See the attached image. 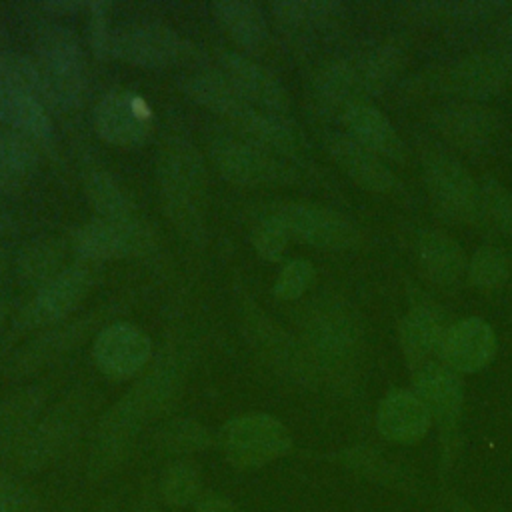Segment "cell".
I'll list each match as a JSON object with an SVG mask.
<instances>
[{
	"label": "cell",
	"instance_id": "obj_1",
	"mask_svg": "<svg viewBox=\"0 0 512 512\" xmlns=\"http://www.w3.org/2000/svg\"><path fill=\"white\" fill-rule=\"evenodd\" d=\"M190 370V348L164 346L132 384L96 422L86 476L100 482L120 470L136 448L140 434L178 398Z\"/></svg>",
	"mask_w": 512,
	"mask_h": 512
},
{
	"label": "cell",
	"instance_id": "obj_2",
	"mask_svg": "<svg viewBox=\"0 0 512 512\" xmlns=\"http://www.w3.org/2000/svg\"><path fill=\"white\" fill-rule=\"evenodd\" d=\"M156 180L164 214L174 230L192 244H204L208 178L200 150L184 136H168L158 150Z\"/></svg>",
	"mask_w": 512,
	"mask_h": 512
},
{
	"label": "cell",
	"instance_id": "obj_3",
	"mask_svg": "<svg viewBox=\"0 0 512 512\" xmlns=\"http://www.w3.org/2000/svg\"><path fill=\"white\" fill-rule=\"evenodd\" d=\"M404 56L392 44H374L328 62L314 78L316 98L340 112L370 102L402 70Z\"/></svg>",
	"mask_w": 512,
	"mask_h": 512
},
{
	"label": "cell",
	"instance_id": "obj_4",
	"mask_svg": "<svg viewBox=\"0 0 512 512\" xmlns=\"http://www.w3.org/2000/svg\"><path fill=\"white\" fill-rule=\"evenodd\" d=\"M110 56L136 68H186V72L204 70L208 60L202 46L158 22H126L114 26Z\"/></svg>",
	"mask_w": 512,
	"mask_h": 512
},
{
	"label": "cell",
	"instance_id": "obj_5",
	"mask_svg": "<svg viewBox=\"0 0 512 512\" xmlns=\"http://www.w3.org/2000/svg\"><path fill=\"white\" fill-rule=\"evenodd\" d=\"M88 412L90 396L86 392H70L42 412L12 456L16 466L22 472H40L56 464L82 434Z\"/></svg>",
	"mask_w": 512,
	"mask_h": 512
},
{
	"label": "cell",
	"instance_id": "obj_6",
	"mask_svg": "<svg viewBox=\"0 0 512 512\" xmlns=\"http://www.w3.org/2000/svg\"><path fill=\"white\" fill-rule=\"evenodd\" d=\"M34 62L40 70L48 106L74 110L84 96V54L74 34L64 24H46L34 38Z\"/></svg>",
	"mask_w": 512,
	"mask_h": 512
},
{
	"label": "cell",
	"instance_id": "obj_7",
	"mask_svg": "<svg viewBox=\"0 0 512 512\" xmlns=\"http://www.w3.org/2000/svg\"><path fill=\"white\" fill-rule=\"evenodd\" d=\"M224 458L242 470L262 468L292 448L288 428L272 414L246 412L230 418L216 438Z\"/></svg>",
	"mask_w": 512,
	"mask_h": 512
},
{
	"label": "cell",
	"instance_id": "obj_8",
	"mask_svg": "<svg viewBox=\"0 0 512 512\" xmlns=\"http://www.w3.org/2000/svg\"><path fill=\"white\" fill-rule=\"evenodd\" d=\"M210 160L224 180L248 188L292 186L302 178L294 158L274 154L248 140H212Z\"/></svg>",
	"mask_w": 512,
	"mask_h": 512
},
{
	"label": "cell",
	"instance_id": "obj_9",
	"mask_svg": "<svg viewBox=\"0 0 512 512\" xmlns=\"http://www.w3.org/2000/svg\"><path fill=\"white\" fill-rule=\"evenodd\" d=\"M156 230L138 214L122 220L92 218L72 234V250L78 260L100 264L118 258L148 256L158 246Z\"/></svg>",
	"mask_w": 512,
	"mask_h": 512
},
{
	"label": "cell",
	"instance_id": "obj_10",
	"mask_svg": "<svg viewBox=\"0 0 512 512\" xmlns=\"http://www.w3.org/2000/svg\"><path fill=\"white\" fill-rule=\"evenodd\" d=\"M260 214L278 220L290 238L314 248L348 250L360 242L356 224L326 206L278 200L262 206Z\"/></svg>",
	"mask_w": 512,
	"mask_h": 512
},
{
	"label": "cell",
	"instance_id": "obj_11",
	"mask_svg": "<svg viewBox=\"0 0 512 512\" xmlns=\"http://www.w3.org/2000/svg\"><path fill=\"white\" fill-rule=\"evenodd\" d=\"M98 280L96 264L74 262L58 272L50 282L40 286L16 318V328L36 330L50 328L66 320L76 306L88 296Z\"/></svg>",
	"mask_w": 512,
	"mask_h": 512
},
{
	"label": "cell",
	"instance_id": "obj_12",
	"mask_svg": "<svg viewBox=\"0 0 512 512\" xmlns=\"http://www.w3.org/2000/svg\"><path fill=\"white\" fill-rule=\"evenodd\" d=\"M426 190L436 210L454 222L480 220V184L452 156L430 152L422 160Z\"/></svg>",
	"mask_w": 512,
	"mask_h": 512
},
{
	"label": "cell",
	"instance_id": "obj_13",
	"mask_svg": "<svg viewBox=\"0 0 512 512\" xmlns=\"http://www.w3.org/2000/svg\"><path fill=\"white\" fill-rule=\"evenodd\" d=\"M96 134L116 148H134L148 140L154 128V114L144 96L116 88L106 92L92 110Z\"/></svg>",
	"mask_w": 512,
	"mask_h": 512
},
{
	"label": "cell",
	"instance_id": "obj_14",
	"mask_svg": "<svg viewBox=\"0 0 512 512\" xmlns=\"http://www.w3.org/2000/svg\"><path fill=\"white\" fill-rule=\"evenodd\" d=\"M92 358L106 378L116 382L132 380L152 362V340L130 322H112L96 332Z\"/></svg>",
	"mask_w": 512,
	"mask_h": 512
},
{
	"label": "cell",
	"instance_id": "obj_15",
	"mask_svg": "<svg viewBox=\"0 0 512 512\" xmlns=\"http://www.w3.org/2000/svg\"><path fill=\"white\" fill-rule=\"evenodd\" d=\"M246 338L256 352L282 376L308 384L316 378V360L308 348H302L290 334L262 312L246 314Z\"/></svg>",
	"mask_w": 512,
	"mask_h": 512
},
{
	"label": "cell",
	"instance_id": "obj_16",
	"mask_svg": "<svg viewBox=\"0 0 512 512\" xmlns=\"http://www.w3.org/2000/svg\"><path fill=\"white\" fill-rule=\"evenodd\" d=\"M218 72L230 86L254 108L286 114L290 108V94L276 74L262 64L250 60L246 54L226 50L218 56Z\"/></svg>",
	"mask_w": 512,
	"mask_h": 512
},
{
	"label": "cell",
	"instance_id": "obj_17",
	"mask_svg": "<svg viewBox=\"0 0 512 512\" xmlns=\"http://www.w3.org/2000/svg\"><path fill=\"white\" fill-rule=\"evenodd\" d=\"M432 122L450 144L466 152L490 148L502 128L498 114L474 100L448 102L436 108Z\"/></svg>",
	"mask_w": 512,
	"mask_h": 512
},
{
	"label": "cell",
	"instance_id": "obj_18",
	"mask_svg": "<svg viewBox=\"0 0 512 512\" xmlns=\"http://www.w3.org/2000/svg\"><path fill=\"white\" fill-rule=\"evenodd\" d=\"M510 82L512 58L504 54H476L462 58L448 66L438 78L444 92L474 102L500 92Z\"/></svg>",
	"mask_w": 512,
	"mask_h": 512
},
{
	"label": "cell",
	"instance_id": "obj_19",
	"mask_svg": "<svg viewBox=\"0 0 512 512\" xmlns=\"http://www.w3.org/2000/svg\"><path fill=\"white\" fill-rule=\"evenodd\" d=\"M308 350L324 362H342L352 356L360 340L358 320L352 312L336 302L318 306L306 320Z\"/></svg>",
	"mask_w": 512,
	"mask_h": 512
},
{
	"label": "cell",
	"instance_id": "obj_20",
	"mask_svg": "<svg viewBox=\"0 0 512 512\" xmlns=\"http://www.w3.org/2000/svg\"><path fill=\"white\" fill-rule=\"evenodd\" d=\"M94 322L96 316L90 314L74 322H60L56 326H50L46 332L32 338L18 350V354L8 364V376L20 380L44 370L48 364H52L68 350H72L76 344H80L94 326Z\"/></svg>",
	"mask_w": 512,
	"mask_h": 512
},
{
	"label": "cell",
	"instance_id": "obj_21",
	"mask_svg": "<svg viewBox=\"0 0 512 512\" xmlns=\"http://www.w3.org/2000/svg\"><path fill=\"white\" fill-rule=\"evenodd\" d=\"M324 146L336 166L364 190L386 194L398 188L390 166L346 132H330L324 138Z\"/></svg>",
	"mask_w": 512,
	"mask_h": 512
},
{
	"label": "cell",
	"instance_id": "obj_22",
	"mask_svg": "<svg viewBox=\"0 0 512 512\" xmlns=\"http://www.w3.org/2000/svg\"><path fill=\"white\" fill-rule=\"evenodd\" d=\"M416 396L422 400L430 418L440 426L442 434H450L458 422L464 390L458 372L442 362H430L416 368Z\"/></svg>",
	"mask_w": 512,
	"mask_h": 512
},
{
	"label": "cell",
	"instance_id": "obj_23",
	"mask_svg": "<svg viewBox=\"0 0 512 512\" xmlns=\"http://www.w3.org/2000/svg\"><path fill=\"white\" fill-rule=\"evenodd\" d=\"M496 352V334L490 324L478 316H470L448 326L440 362L454 372H476L484 368Z\"/></svg>",
	"mask_w": 512,
	"mask_h": 512
},
{
	"label": "cell",
	"instance_id": "obj_24",
	"mask_svg": "<svg viewBox=\"0 0 512 512\" xmlns=\"http://www.w3.org/2000/svg\"><path fill=\"white\" fill-rule=\"evenodd\" d=\"M446 326L442 314L428 304H414L410 312L400 320L398 338L408 364L416 370L424 364L438 362Z\"/></svg>",
	"mask_w": 512,
	"mask_h": 512
},
{
	"label": "cell",
	"instance_id": "obj_25",
	"mask_svg": "<svg viewBox=\"0 0 512 512\" xmlns=\"http://www.w3.org/2000/svg\"><path fill=\"white\" fill-rule=\"evenodd\" d=\"M342 124L346 134L372 150L382 160L402 162L406 158V148L390 120L370 102L352 104L342 110Z\"/></svg>",
	"mask_w": 512,
	"mask_h": 512
},
{
	"label": "cell",
	"instance_id": "obj_26",
	"mask_svg": "<svg viewBox=\"0 0 512 512\" xmlns=\"http://www.w3.org/2000/svg\"><path fill=\"white\" fill-rule=\"evenodd\" d=\"M430 412L410 390L388 392L376 412V426L380 434L398 444H412L426 436L430 428Z\"/></svg>",
	"mask_w": 512,
	"mask_h": 512
},
{
	"label": "cell",
	"instance_id": "obj_27",
	"mask_svg": "<svg viewBox=\"0 0 512 512\" xmlns=\"http://www.w3.org/2000/svg\"><path fill=\"white\" fill-rule=\"evenodd\" d=\"M416 260L422 276L438 286L454 284L464 268V252L460 244L442 230H422L416 238Z\"/></svg>",
	"mask_w": 512,
	"mask_h": 512
},
{
	"label": "cell",
	"instance_id": "obj_28",
	"mask_svg": "<svg viewBox=\"0 0 512 512\" xmlns=\"http://www.w3.org/2000/svg\"><path fill=\"white\" fill-rule=\"evenodd\" d=\"M46 392L26 386L0 398V458L14 456L30 426L44 412Z\"/></svg>",
	"mask_w": 512,
	"mask_h": 512
},
{
	"label": "cell",
	"instance_id": "obj_29",
	"mask_svg": "<svg viewBox=\"0 0 512 512\" xmlns=\"http://www.w3.org/2000/svg\"><path fill=\"white\" fill-rule=\"evenodd\" d=\"M4 92V120L12 132L28 138L38 148H48L54 142V124L48 106L34 94L6 88Z\"/></svg>",
	"mask_w": 512,
	"mask_h": 512
},
{
	"label": "cell",
	"instance_id": "obj_30",
	"mask_svg": "<svg viewBox=\"0 0 512 512\" xmlns=\"http://www.w3.org/2000/svg\"><path fill=\"white\" fill-rule=\"evenodd\" d=\"M214 20L246 50H258L268 40V20L256 2L218 0L210 4Z\"/></svg>",
	"mask_w": 512,
	"mask_h": 512
},
{
	"label": "cell",
	"instance_id": "obj_31",
	"mask_svg": "<svg viewBox=\"0 0 512 512\" xmlns=\"http://www.w3.org/2000/svg\"><path fill=\"white\" fill-rule=\"evenodd\" d=\"M272 18L288 30H318L340 22L346 14L336 0H278L270 4Z\"/></svg>",
	"mask_w": 512,
	"mask_h": 512
},
{
	"label": "cell",
	"instance_id": "obj_32",
	"mask_svg": "<svg viewBox=\"0 0 512 512\" xmlns=\"http://www.w3.org/2000/svg\"><path fill=\"white\" fill-rule=\"evenodd\" d=\"M84 196L96 218L122 220L136 216V204L126 188L106 170L94 168L84 174Z\"/></svg>",
	"mask_w": 512,
	"mask_h": 512
},
{
	"label": "cell",
	"instance_id": "obj_33",
	"mask_svg": "<svg viewBox=\"0 0 512 512\" xmlns=\"http://www.w3.org/2000/svg\"><path fill=\"white\" fill-rule=\"evenodd\" d=\"M62 258L64 252L58 240L36 238L22 246V250L14 258V270L22 284L38 290L66 268L62 264Z\"/></svg>",
	"mask_w": 512,
	"mask_h": 512
},
{
	"label": "cell",
	"instance_id": "obj_34",
	"mask_svg": "<svg viewBox=\"0 0 512 512\" xmlns=\"http://www.w3.org/2000/svg\"><path fill=\"white\" fill-rule=\"evenodd\" d=\"M38 164L36 144L12 130L0 132V188H20L34 176Z\"/></svg>",
	"mask_w": 512,
	"mask_h": 512
},
{
	"label": "cell",
	"instance_id": "obj_35",
	"mask_svg": "<svg viewBox=\"0 0 512 512\" xmlns=\"http://www.w3.org/2000/svg\"><path fill=\"white\" fill-rule=\"evenodd\" d=\"M214 444L212 432L194 418H170L158 426L154 434V446L158 452L188 458L190 454L204 452Z\"/></svg>",
	"mask_w": 512,
	"mask_h": 512
},
{
	"label": "cell",
	"instance_id": "obj_36",
	"mask_svg": "<svg viewBox=\"0 0 512 512\" xmlns=\"http://www.w3.org/2000/svg\"><path fill=\"white\" fill-rule=\"evenodd\" d=\"M204 494L202 470L190 458L172 460L158 478V500L170 508L194 506Z\"/></svg>",
	"mask_w": 512,
	"mask_h": 512
},
{
	"label": "cell",
	"instance_id": "obj_37",
	"mask_svg": "<svg viewBox=\"0 0 512 512\" xmlns=\"http://www.w3.org/2000/svg\"><path fill=\"white\" fill-rule=\"evenodd\" d=\"M512 274V262L500 246L478 248L468 262L470 282L478 288H500Z\"/></svg>",
	"mask_w": 512,
	"mask_h": 512
},
{
	"label": "cell",
	"instance_id": "obj_38",
	"mask_svg": "<svg viewBox=\"0 0 512 512\" xmlns=\"http://www.w3.org/2000/svg\"><path fill=\"white\" fill-rule=\"evenodd\" d=\"M480 220L512 238V192L492 178L480 184Z\"/></svg>",
	"mask_w": 512,
	"mask_h": 512
},
{
	"label": "cell",
	"instance_id": "obj_39",
	"mask_svg": "<svg viewBox=\"0 0 512 512\" xmlns=\"http://www.w3.org/2000/svg\"><path fill=\"white\" fill-rule=\"evenodd\" d=\"M288 242H290V236L278 220L258 214L256 226L252 228V246L262 260L266 262L282 260L288 248Z\"/></svg>",
	"mask_w": 512,
	"mask_h": 512
},
{
	"label": "cell",
	"instance_id": "obj_40",
	"mask_svg": "<svg viewBox=\"0 0 512 512\" xmlns=\"http://www.w3.org/2000/svg\"><path fill=\"white\" fill-rule=\"evenodd\" d=\"M314 280V266L308 260H290L274 282V296L284 302L298 300Z\"/></svg>",
	"mask_w": 512,
	"mask_h": 512
},
{
	"label": "cell",
	"instance_id": "obj_41",
	"mask_svg": "<svg viewBox=\"0 0 512 512\" xmlns=\"http://www.w3.org/2000/svg\"><path fill=\"white\" fill-rule=\"evenodd\" d=\"M0 512H42V506L24 480L0 472Z\"/></svg>",
	"mask_w": 512,
	"mask_h": 512
},
{
	"label": "cell",
	"instance_id": "obj_42",
	"mask_svg": "<svg viewBox=\"0 0 512 512\" xmlns=\"http://www.w3.org/2000/svg\"><path fill=\"white\" fill-rule=\"evenodd\" d=\"M86 18H88V38L90 48L98 58L110 56V40L114 26L110 24V4L102 0L86 2Z\"/></svg>",
	"mask_w": 512,
	"mask_h": 512
},
{
	"label": "cell",
	"instance_id": "obj_43",
	"mask_svg": "<svg viewBox=\"0 0 512 512\" xmlns=\"http://www.w3.org/2000/svg\"><path fill=\"white\" fill-rule=\"evenodd\" d=\"M504 2H474V0H454V2H420L416 10H424L426 14L446 16V18H470V16H484L490 12H498L504 8Z\"/></svg>",
	"mask_w": 512,
	"mask_h": 512
},
{
	"label": "cell",
	"instance_id": "obj_44",
	"mask_svg": "<svg viewBox=\"0 0 512 512\" xmlns=\"http://www.w3.org/2000/svg\"><path fill=\"white\" fill-rule=\"evenodd\" d=\"M194 512H236V506L230 498L218 494V492H204L196 504L192 506Z\"/></svg>",
	"mask_w": 512,
	"mask_h": 512
},
{
	"label": "cell",
	"instance_id": "obj_45",
	"mask_svg": "<svg viewBox=\"0 0 512 512\" xmlns=\"http://www.w3.org/2000/svg\"><path fill=\"white\" fill-rule=\"evenodd\" d=\"M128 512H164V510H162L158 498H152L150 494H144V496H140V498L128 508Z\"/></svg>",
	"mask_w": 512,
	"mask_h": 512
},
{
	"label": "cell",
	"instance_id": "obj_46",
	"mask_svg": "<svg viewBox=\"0 0 512 512\" xmlns=\"http://www.w3.org/2000/svg\"><path fill=\"white\" fill-rule=\"evenodd\" d=\"M16 228H18L16 220L8 212L0 210V238H8V236L16 234Z\"/></svg>",
	"mask_w": 512,
	"mask_h": 512
},
{
	"label": "cell",
	"instance_id": "obj_47",
	"mask_svg": "<svg viewBox=\"0 0 512 512\" xmlns=\"http://www.w3.org/2000/svg\"><path fill=\"white\" fill-rule=\"evenodd\" d=\"M8 272H10V258H8V252L0 246V286L8 278Z\"/></svg>",
	"mask_w": 512,
	"mask_h": 512
},
{
	"label": "cell",
	"instance_id": "obj_48",
	"mask_svg": "<svg viewBox=\"0 0 512 512\" xmlns=\"http://www.w3.org/2000/svg\"><path fill=\"white\" fill-rule=\"evenodd\" d=\"M92 512H120V508H118V504H116L114 498H106V500H102Z\"/></svg>",
	"mask_w": 512,
	"mask_h": 512
},
{
	"label": "cell",
	"instance_id": "obj_49",
	"mask_svg": "<svg viewBox=\"0 0 512 512\" xmlns=\"http://www.w3.org/2000/svg\"><path fill=\"white\" fill-rule=\"evenodd\" d=\"M502 36L512 46V14L506 16V20L502 22Z\"/></svg>",
	"mask_w": 512,
	"mask_h": 512
},
{
	"label": "cell",
	"instance_id": "obj_50",
	"mask_svg": "<svg viewBox=\"0 0 512 512\" xmlns=\"http://www.w3.org/2000/svg\"><path fill=\"white\" fill-rule=\"evenodd\" d=\"M6 124L4 120V92H2V82H0V128Z\"/></svg>",
	"mask_w": 512,
	"mask_h": 512
},
{
	"label": "cell",
	"instance_id": "obj_51",
	"mask_svg": "<svg viewBox=\"0 0 512 512\" xmlns=\"http://www.w3.org/2000/svg\"><path fill=\"white\" fill-rule=\"evenodd\" d=\"M4 318H6V300L0 298V324L4 322Z\"/></svg>",
	"mask_w": 512,
	"mask_h": 512
},
{
	"label": "cell",
	"instance_id": "obj_52",
	"mask_svg": "<svg viewBox=\"0 0 512 512\" xmlns=\"http://www.w3.org/2000/svg\"><path fill=\"white\" fill-rule=\"evenodd\" d=\"M64 512H72V508H68V510H64Z\"/></svg>",
	"mask_w": 512,
	"mask_h": 512
}]
</instances>
